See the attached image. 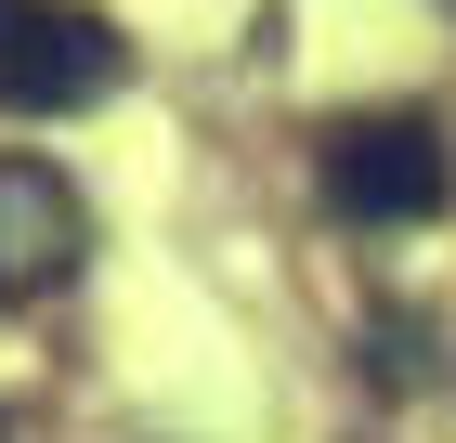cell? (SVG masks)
<instances>
[{
  "instance_id": "cell-1",
  "label": "cell",
  "mask_w": 456,
  "mask_h": 443,
  "mask_svg": "<svg viewBox=\"0 0 456 443\" xmlns=\"http://www.w3.org/2000/svg\"><path fill=\"white\" fill-rule=\"evenodd\" d=\"M118 27L92 0H0V104L13 118H78L118 92Z\"/></svg>"
},
{
  "instance_id": "cell-2",
  "label": "cell",
  "mask_w": 456,
  "mask_h": 443,
  "mask_svg": "<svg viewBox=\"0 0 456 443\" xmlns=\"http://www.w3.org/2000/svg\"><path fill=\"white\" fill-rule=\"evenodd\" d=\"M326 196L352 209V222H430L444 209V131L430 118H352L339 144H326Z\"/></svg>"
},
{
  "instance_id": "cell-3",
  "label": "cell",
  "mask_w": 456,
  "mask_h": 443,
  "mask_svg": "<svg viewBox=\"0 0 456 443\" xmlns=\"http://www.w3.org/2000/svg\"><path fill=\"white\" fill-rule=\"evenodd\" d=\"M92 222H78L66 170L53 157H0V300H39V287H66Z\"/></svg>"
}]
</instances>
